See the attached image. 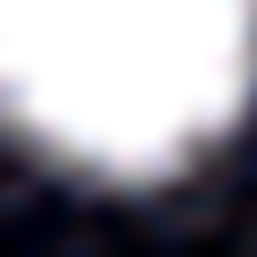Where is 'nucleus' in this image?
<instances>
[{
	"mask_svg": "<svg viewBox=\"0 0 257 257\" xmlns=\"http://www.w3.org/2000/svg\"><path fill=\"white\" fill-rule=\"evenodd\" d=\"M257 96V0H0V120L56 169L153 185Z\"/></svg>",
	"mask_w": 257,
	"mask_h": 257,
	"instance_id": "f257e3e1",
	"label": "nucleus"
}]
</instances>
